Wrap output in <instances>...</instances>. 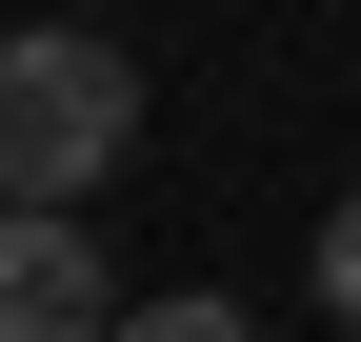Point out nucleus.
<instances>
[{"instance_id": "obj_1", "label": "nucleus", "mask_w": 361, "mask_h": 342, "mask_svg": "<svg viewBox=\"0 0 361 342\" xmlns=\"http://www.w3.org/2000/svg\"><path fill=\"white\" fill-rule=\"evenodd\" d=\"M121 161H141V61L101 20H20L0 40V201L20 222H80Z\"/></svg>"}, {"instance_id": "obj_2", "label": "nucleus", "mask_w": 361, "mask_h": 342, "mask_svg": "<svg viewBox=\"0 0 361 342\" xmlns=\"http://www.w3.org/2000/svg\"><path fill=\"white\" fill-rule=\"evenodd\" d=\"M121 322V262L80 222H20V201H0V342H101Z\"/></svg>"}, {"instance_id": "obj_3", "label": "nucleus", "mask_w": 361, "mask_h": 342, "mask_svg": "<svg viewBox=\"0 0 361 342\" xmlns=\"http://www.w3.org/2000/svg\"><path fill=\"white\" fill-rule=\"evenodd\" d=\"M322 322H341V342H361V182H341V201H322Z\"/></svg>"}, {"instance_id": "obj_4", "label": "nucleus", "mask_w": 361, "mask_h": 342, "mask_svg": "<svg viewBox=\"0 0 361 342\" xmlns=\"http://www.w3.org/2000/svg\"><path fill=\"white\" fill-rule=\"evenodd\" d=\"M101 342H261V322H241V302H121Z\"/></svg>"}, {"instance_id": "obj_5", "label": "nucleus", "mask_w": 361, "mask_h": 342, "mask_svg": "<svg viewBox=\"0 0 361 342\" xmlns=\"http://www.w3.org/2000/svg\"><path fill=\"white\" fill-rule=\"evenodd\" d=\"M61 20H101V0H61Z\"/></svg>"}]
</instances>
